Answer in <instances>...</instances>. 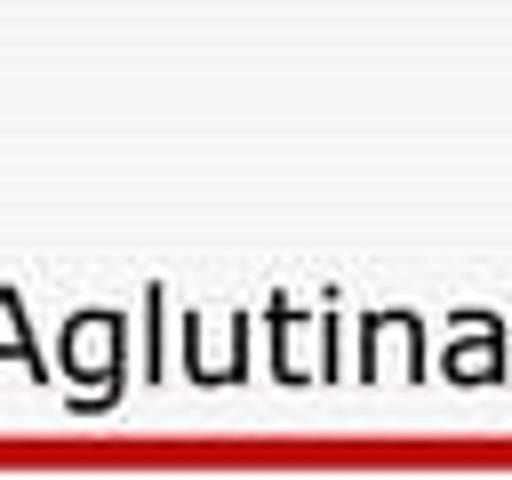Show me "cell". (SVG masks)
<instances>
[{
  "instance_id": "obj_3",
  "label": "cell",
  "mask_w": 512,
  "mask_h": 480,
  "mask_svg": "<svg viewBox=\"0 0 512 480\" xmlns=\"http://www.w3.org/2000/svg\"><path fill=\"white\" fill-rule=\"evenodd\" d=\"M496 360H504V344L488 336V320L472 328V344H464V352H448V368H456V376H496Z\"/></svg>"
},
{
  "instance_id": "obj_1",
  "label": "cell",
  "mask_w": 512,
  "mask_h": 480,
  "mask_svg": "<svg viewBox=\"0 0 512 480\" xmlns=\"http://www.w3.org/2000/svg\"><path fill=\"white\" fill-rule=\"evenodd\" d=\"M64 352H72V368L88 376L80 392L96 400V392H104V384L120 376V328H112V312H88V320L72 328V344H64Z\"/></svg>"
},
{
  "instance_id": "obj_2",
  "label": "cell",
  "mask_w": 512,
  "mask_h": 480,
  "mask_svg": "<svg viewBox=\"0 0 512 480\" xmlns=\"http://www.w3.org/2000/svg\"><path fill=\"white\" fill-rule=\"evenodd\" d=\"M392 360V376H408L416 368V328L408 320H376V368Z\"/></svg>"
}]
</instances>
